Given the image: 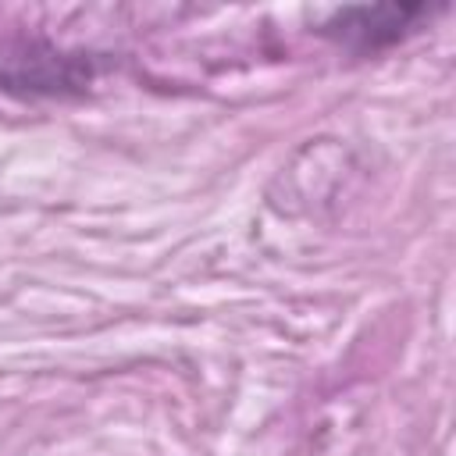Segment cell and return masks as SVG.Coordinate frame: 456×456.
Listing matches in <instances>:
<instances>
[{
	"mask_svg": "<svg viewBox=\"0 0 456 456\" xmlns=\"http://www.w3.org/2000/svg\"><path fill=\"white\" fill-rule=\"evenodd\" d=\"M424 4H378V7H342L324 21V36L349 50H381L403 39L417 18H424Z\"/></svg>",
	"mask_w": 456,
	"mask_h": 456,
	"instance_id": "obj_1",
	"label": "cell"
}]
</instances>
